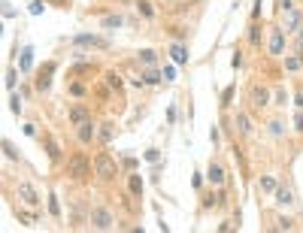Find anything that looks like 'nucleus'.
<instances>
[{"label":"nucleus","mask_w":303,"mask_h":233,"mask_svg":"<svg viewBox=\"0 0 303 233\" xmlns=\"http://www.w3.org/2000/svg\"><path fill=\"white\" fill-rule=\"evenodd\" d=\"M64 170H67V179L76 182V185H85V182L97 179V176H94V158H88L85 151H73V154H67Z\"/></svg>","instance_id":"f257e3e1"},{"label":"nucleus","mask_w":303,"mask_h":233,"mask_svg":"<svg viewBox=\"0 0 303 233\" xmlns=\"http://www.w3.org/2000/svg\"><path fill=\"white\" fill-rule=\"evenodd\" d=\"M122 173V164L106 151V145H100V151H94V176L100 182H116Z\"/></svg>","instance_id":"f03ea898"},{"label":"nucleus","mask_w":303,"mask_h":233,"mask_svg":"<svg viewBox=\"0 0 303 233\" xmlns=\"http://www.w3.org/2000/svg\"><path fill=\"white\" fill-rule=\"evenodd\" d=\"M88 227H91V230L106 233V230H116V227H119V218H116V212H112L109 206L97 203V206H91V209H88Z\"/></svg>","instance_id":"7ed1b4c3"},{"label":"nucleus","mask_w":303,"mask_h":233,"mask_svg":"<svg viewBox=\"0 0 303 233\" xmlns=\"http://www.w3.org/2000/svg\"><path fill=\"white\" fill-rule=\"evenodd\" d=\"M246 103L252 112H264L267 106H273V91L270 85H264V82H252L249 91H246Z\"/></svg>","instance_id":"20e7f679"},{"label":"nucleus","mask_w":303,"mask_h":233,"mask_svg":"<svg viewBox=\"0 0 303 233\" xmlns=\"http://www.w3.org/2000/svg\"><path fill=\"white\" fill-rule=\"evenodd\" d=\"M58 61L55 58H49V61H43L40 67H36V76H33V91L36 94H49L52 91V82H55V73H58Z\"/></svg>","instance_id":"39448f33"},{"label":"nucleus","mask_w":303,"mask_h":233,"mask_svg":"<svg viewBox=\"0 0 303 233\" xmlns=\"http://www.w3.org/2000/svg\"><path fill=\"white\" fill-rule=\"evenodd\" d=\"M224 206H227L224 185H218V188L209 185V191H200V212H212V209H224Z\"/></svg>","instance_id":"423d86ee"},{"label":"nucleus","mask_w":303,"mask_h":233,"mask_svg":"<svg viewBox=\"0 0 303 233\" xmlns=\"http://www.w3.org/2000/svg\"><path fill=\"white\" fill-rule=\"evenodd\" d=\"M15 200H18L21 206H30V209H40V206H43L40 191H36V185H30V182H18V185H15Z\"/></svg>","instance_id":"0eeeda50"},{"label":"nucleus","mask_w":303,"mask_h":233,"mask_svg":"<svg viewBox=\"0 0 303 233\" xmlns=\"http://www.w3.org/2000/svg\"><path fill=\"white\" fill-rule=\"evenodd\" d=\"M40 145H43V151H46V158H49V164L52 167H61L67 158H64V148H61V142L46 130V133H40Z\"/></svg>","instance_id":"6e6552de"},{"label":"nucleus","mask_w":303,"mask_h":233,"mask_svg":"<svg viewBox=\"0 0 303 233\" xmlns=\"http://www.w3.org/2000/svg\"><path fill=\"white\" fill-rule=\"evenodd\" d=\"M285 49H288V33L282 30V24L270 27V36H267V52H270V58H285Z\"/></svg>","instance_id":"1a4fd4ad"},{"label":"nucleus","mask_w":303,"mask_h":233,"mask_svg":"<svg viewBox=\"0 0 303 233\" xmlns=\"http://www.w3.org/2000/svg\"><path fill=\"white\" fill-rule=\"evenodd\" d=\"M97 121L94 118H88L85 124H79V127H73V133H76V142H79L82 148H91V145H97Z\"/></svg>","instance_id":"9d476101"},{"label":"nucleus","mask_w":303,"mask_h":233,"mask_svg":"<svg viewBox=\"0 0 303 233\" xmlns=\"http://www.w3.org/2000/svg\"><path fill=\"white\" fill-rule=\"evenodd\" d=\"M88 118H94V115H91V106L82 103V100H76V103L67 109V124H70V127H79V124H85Z\"/></svg>","instance_id":"9b49d317"},{"label":"nucleus","mask_w":303,"mask_h":233,"mask_svg":"<svg viewBox=\"0 0 303 233\" xmlns=\"http://www.w3.org/2000/svg\"><path fill=\"white\" fill-rule=\"evenodd\" d=\"M73 46L76 49H100V52H106L109 49V40H106V36H97V33H76L73 36Z\"/></svg>","instance_id":"f8f14e48"},{"label":"nucleus","mask_w":303,"mask_h":233,"mask_svg":"<svg viewBox=\"0 0 303 233\" xmlns=\"http://www.w3.org/2000/svg\"><path fill=\"white\" fill-rule=\"evenodd\" d=\"M279 24H282V30H285L288 36H294V33L303 27V9H297V6H294V9L282 12V15H279Z\"/></svg>","instance_id":"ddd939ff"},{"label":"nucleus","mask_w":303,"mask_h":233,"mask_svg":"<svg viewBox=\"0 0 303 233\" xmlns=\"http://www.w3.org/2000/svg\"><path fill=\"white\" fill-rule=\"evenodd\" d=\"M234 130H237V136H243V139H249V136L255 133V121H252V115H249L246 109H237V112H234Z\"/></svg>","instance_id":"4468645a"},{"label":"nucleus","mask_w":303,"mask_h":233,"mask_svg":"<svg viewBox=\"0 0 303 233\" xmlns=\"http://www.w3.org/2000/svg\"><path fill=\"white\" fill-rule=\"evenodd\" d=\"M224 182H227V170H224V164H221L218 158H209V164H206V185L218 188V185H224Z\"/></svg>","instance_id":"2eb2a0df"},{"label":"nucleus","mask_w":303,"mask_h":233,"mask_svg":"<svg viewBox=\"0 0 303 233\" xmlns=\"http://www.w3.org/2000/svg\"><path fill=\"white\" fill-rule=\"evenodd\" d=\"M88 94H91V88H88L85 79H79V76H70V79H67V97H73V100H85Z\"/></svg>","instance_id":"dca6fc26"},{"label":"nucleus","mask_w":303,"mask_h":233,"mask_svg":"<svg viewBox=\"0 0 303 233\" xmlns=\"http://www.w3.org/2000/svg\"><path fill=\"white\" fill-rule=\"evenodd\" d=\"M167 55H170L173 64H179V67H185L188 61H191V49H188V43H179V40H173V43L167 46Z\"/></svg>","instance_id":"f3484780"},{"label":"nucleus","mask_w":303,"mask_h":233,"mask_svg":"<svg viewBox=\"0 0 303 233\" xmlns=\"http://www.w3.org/2000/svg\"><path fill=\"white\" fill-rule=\"evenodd\" d=\"M273 203H276L279 209H294V206H297V197H294L291 185H279V188H276V194H273Z\"/></svg>","instance_id":"a211bd4d"},{"label":"nucleus","mask_w":303,"mask_h":233,"mask_svg":"<svg viewBox=\"0 0 303 233\" xmlns=\"http://www.w3.org/2000/svg\"><path fill=\"white\" fill-rule=\"evenodd\" d=\"M116 133H119V124L112 118L100 121V127H97V145H109L112 139H116Z\"/></svg>","instance_id":"6ab92c4d"},{"label":"nucleus","mask_w":303,"mask_h":233,"mask_svg":"<svg viewBox=\"0 0 303 233\" xmlns=\"http://www.w3.org/2000/svg\"><path fill=\"white\" fill-rule=\"evenodd\" d=\"M246 40H249V49L261 52V43H264V21H249V33H246Z\"/></svg>","instance_id":"aec40b11"},{"label":"nucleus","mask_w":303,"mask_h":233,"mask_svg":"<svg viewBox=\"0 0 303 233\" xmlns=\"http://www.w3.org/2000/svg\"><path fill=\"white\" fill-rule=\"evenodd\" d=\"M94 73H100V67L91 58H79V61L70 67V76H79V79H82V76H94Z\"/></svg>","instance_id":"412c9836"},{"label":"nucleus","mask_w":303,"mask_h":233,"mask_svg":"<svg viewBox=\"0 0 303 233\" xmlns=\"http://www.w3.org/2000/svg\"><path fill=\"white\" fill-rule=\"evenodd\" d=\"M143 191H146V182H143V176L134 170V173H128V194L134 200H143Z\"/></svg>","instance_id":"4be33fe9"},{"label":"nucleus","mask_w":303,"mask_h":233,"mask_svg":"<svg viewBox=\"0 0 303 233\" xmlns=\"http://www.w3.org/2000/svg\"><path fill=\"white\" fill-rule=\"evenodd\" d=\"M12 212H15L18 224H24V227H36V218H40L36 212H40V209H30V206H15Z\"/></svg>","instance_id":"5701e85b"},{"label":"nucleus","mask_w":303,"mask_h":233,"mask_svg":"<svg viewBox=\"0 0 303 233\" xmlns=\"http://www.w3.org/2000/svg\"><path fill=\"white\" fill-rule=\"evenodd\" d=\"M140 76H143L146 88H152V85H161V82H164V70H158V67H143V70H140Z\"/></svg>","instance_id":"b1692460"},{"label":"nucleus","mask_w":303,"mask_h":233,"mask_svg":"<svg viewBox=\"0 0 303 233\" xmlns=\"http://www.w3.org/2000/svg\"><path fill=\"white\" fill-rule=\"evenodd\" d=\"M103 85H109V88H112V94H122V91H125V79H122V73L106 70V73H103Z\"/></svg>","instance_id":"393cba45"},{"label":"nucleus","mask_w":303,"mask_h":233,"mask_svg":"<svg viewBox=\"0 0 303 233\" xmlns=\"http://www.w3.org/2000/svg\"><path fill=\"white\" fill-rule=\"evenodd\" d=\"M282 67L285 73H303V52H291L282 58Z\"/></svg>","instance_id":"a878e982"},{"label":"nucleus","mask_w":303,"mask_h":233,"mask_svg":"<svg viewBox=\"0 0 303 233\" xmlns=\"http://www.w3.org/2000/svg\"><path fill=\"white\" fill-rule=\"evenodd\" d=\"M282 182L276 179V176H270V173H264L261 179H258V191H264V194H270V197H273V194H276V188H279Z\"/></svg>","instance_id":"bb28decb"},{"label":"nucleus","mask_w":303,"mask_h":233,"mask_svg":"<svg viewBox=\"0 0 303 233\" xmlns=\"http://www.w3.org/2000/svg\"><path fill=\"white\" fill-rule=\"evenodd\" d=\"M18 70L27 76V73H33V46H24L21 49V55H18Z\"/></svg>","instance_id":"cd10ccee"},{"label":"nucleus","mask_w":303,"mask_h":233,"mask_svg":"<svg viewBox=\"0 0 303 233\" xmlns=\"http://www.w3.org/2000/svg\"><path fill=\"white\" fill-rule=\"evenodd\" d=\"M122 24H125V15H122V12H109V15L100 18V27H103V30H119Z\"/></svg>","instance_id":"c85d7f7f"},{"label":"nucleus","mask_w":303,"mask_h":233,"mask_svg":"<svg viewBox=\"0 0 303 233\" xmlns=\"http://www.w3.org/2000/svg\"><path fill=\"white\" fill-rule=\"evenodd\" d=\"M137 64L140 67H158V52L155 49H140L137 52Z\"/></svg>","instance_id":"c756f323"},{"label":"nucleus","mask_w":303,"mask_h":233,"mask_svg":"<svg viewBox=\"0 0 303 233\" xmlns=\"http://www.w3.org/2000/svg\"><path fill=\"white\" fill-rule=\"evenodd\" d=\"M134 9H137L146 21H155V15H158L155 6H152V0H134Z\"/></svg>","instance_id":"7c9ffc66"},{"label":"nucleus","mask_w":303,"mask_h":233,"mask_svg":"<svg viewBox=\"0 0 303 233\" xmlns=\"http://www.w3.org/2000/svg\"><path fill=\"white\" fill-rule=\"evenodd\" d=\"M234 94H237V82H231L224 91H221V97H218V106H221V112H227L234 106Z\"/></svg>","instance_id":"2f4dec72"},{"label":"nucleus","mask_w":303,"mask_h":233,"mask_svg":"<svg viewBox=\"0 0 303 233\" xmlns=\"http://www.w3.org/2000/svg\"><path fill=\"white\" fill-rule=\"evenodd\" d=\"M173 40H179V43H188L191 40V27H185V24H170V30H167Z\"/></svg>","instance_id":"473e14b6"},{"label":"nucleus","mask_w":303,"mask_h":233,"mask_svg":"<svg viewBox=\"0 0 303 233\" xmlns=\"http://www.w3.org/2000/svg\"><path fill=\"white\" fill-rule=\"evenodd\" d=\"M267 133H270L273 139H282V136L288 133V127H285V121H282V118H273V121L267 124Z\"/></svg>","instance_id":"72a5a7b5"},{"label":"nucleus","mask_w":303,"mask_h":233,"mask_svg":"<svg viewBox=\"0 0 303 233\" xmlns=\"http://www.w3.org/2000/svg\"><path fill=\"white\" fill-rule=\"evenodd\" d=\"M49 215H52L55 221H61V200H58L55 191H49Z\"/></svg>","instance_id":"f704fd0d"},{"label":"nucleus","mask_w":303,"mask_h":233,"mask_svg":"<svg viewBox=\"0 0 303 233\" xmlns=\"http://www.w3.org/2000/svg\"><path fill=\"white\" fill-rule=\"evenodd\" d=\"M3 151H6V158H9V161H21V151L15 148V142H12L9 136L3 139Z\"/></svg>","instance_id":"c9c22d12"},{"label":"nucleus","mask_w":303,"mask_h":233,"mask_svg":"<svg viewBox=\"0 0 303 233\" xmlns=\"http://www.w3.org/2000/svg\"><path fill=\"white\" fill-rule=\"evenodd\" d=\"M285 103H288V91L279 85V88H273V106H279V109H285Z\"/></svg>","instance_id":"e433bc0d"},{"label":"nucleus","mask_w":303,"mask_h":233,"mask_svg":"<svg viewBox=\"0 0 303 233\" xmlns=\"http://www.w3.org/2000/svg\"><path fill=\"white\" fill-rule=\"evenodd\" d=\"M297 227V221L294 218H288V215H279L276 218V224H273V230H294Z\"/></svg>","instance_id":"4c0bfd02"},{"label":"nucleus","mask_w":303,"mask_h":233,"mask_svg":"<svg viewBox=\"0 0 303 233\" xmlns=\"http://www.w3.org/2000/svg\"><path fill=\"white\" fill-rule=\"evenodd\" d=\"M143 161H149V164H161V148H146V151H143Z\"/></svg>","instance_id":"58836bf2"},{"label":"nucleus","mask_w":303,"mask_h":233,"mask_svg":"<svg viewBox=\"0 0 303 233\" xmlns=\"http://www.w3.org/2000/svg\"><path fill=\"white\" fill-rule=\"evenodd\" d=\"M137 167H140V161L134 158V154H125V158H122V170H125V173H134Z\"/></svg>","instance_id":"ea45409f"},{"label":"nucleus","mask_w":303,"mask_h":233,"mask_svg":"<svg viewBox=\"0 0 303 233\" xmlns=\"http://www.w3.org/2000/svg\"><path fill=\"white\" fill-rule=\"evenodd\" d=\"M15 67H6V79H3V85H6V91H15Z\"/></svg>","instance_id":"a19ab883"},{"label":"nucleus","mask_w":303,"mask_h":233,"mask_svg":"<svg viewBox=\"0 0 303 233\" xmlns=\"http://www.w3.org/2000/svg\"><path fill=\"white\" fill-rule=\"evenodd\" d=\"M21 97H24V94H21V91H18V94H15V91H12V97H9V109H12V112H15V115H18V112H21V103H24V100H21Z\"/></svg>","instance_id":"79ce46f5"},{"label":"nucleus","mask_w":303,"mask_h":233,"mask_svg":"<svg viewBox=\"0 0 303 233\" xmlns=\"http://www.w3.org/2000/svg\"><path fill=\"white\" fill-rule=\"evenodd\" d=\"M288 9H294V0H276V6H273L276 15H282V12H288Z\"/></svg>","instance_id":"37998d69"},{"label":"nucleus","mask_w":303,"mask_h":233,"mask_svg":"<svg viewBox=\"0 0 303 233\" xmlns=\"http://www.w3.org/2000/svg\"><path fill=\"white\" fill-rule=\"evenodd\" d=\"M261 6H264V0H255V6H252V15H249V21H261V12H264Z\"/></svg>","instance_id":"c03bdc74"},{"label":"nucleus","mask_w":303,"mask_h":233,"mask_svg":"<svg viewBox=\"0 0 303 233\" xmlns=\"http://www.w3.org/2000/svg\"><path fill=\"white\" fill-rule=\"evenodd\" d=\"M231 67H234V70H243V49H234V58H231Z\"/></svg>","instance_id":"a18cd8bd"},{"label":"nucleus","mask_w":303,"mask_h":233,"mask_svg":"<svg viewBox=\"0 0 303 233\" xmlns=\"http://www.w3.org/2000/svg\"><path fill=\"white\" fill-rule=\"evenodd\" d=\"M191 185H194L197 191H203V185H206V173H194V176H191Z\"/></svg>","instance_id":"49530a36"},{"label":"nucleus","mask_w":303,"mask_h":233,"mask_svg":"<svg viewBox=\"0 0 303 233\" xmlns=\"http://www.w3.org/2000/svg\"><path fill=\"white\" fill-rule=\"evenodd\" d=\"M46 6H49L46 0H33V3H30V15H40V12H43Z\"/></svg>","instance_id":"de8ad7c7"},{"label":"nucleus","mask_w":303,"mask_h":233,"mask_svg":"<svg viewBox=\"0 0 303 233\" xmlns=\"http://www.w3.org/2000/svg\"><path fill=\"white\" fill-rule=\"evenodd\" d=\"M294 130L303 133V109H294Z\"/></svg>","instance_id":"09e8293b"},{"label":"nucleus","mask_w":303,"mask_h":233,"mask_svg":"<svg viewBox=\"0 0 303 233\" xmlns=\"http://www.w3.org/2000/svg\"><path fill=\"white\" fill-rule=\"evenodd\" d=\"M209 139H212V148H218L221 145V133H218V127L212 124V130H209Z\"/></svg>","instance_id":"8fccbe9b"},{"label":"nucleus","mask_w":303,"mask_h":233,"mask_svg":"<svg viewBox=\"0 0 303 233\" xmlns=\"http://www.w3.org/2000/svg\"><path fill=\"white\" fill-rule=\"evenodd\" d=\"M294 52H303V27L294 33Z\"/></svg>","instance_id":"3c124183"},{"label":"nucleus","mask_w":303,"mask_h":233,"mask_svg":"<svg viewBox=\"0 0 303 233\" xmlns=\"http://www.w3.org/2000/svg\"><path fill=\"white\" fill-rule=\"evenodd\" d=\"M49 6H58V9H70V0H46Z\"/></svg>","instance_id":"603ef678"},{"label":"nucleus","mask_w":303,"mask_h":233,"mask_svg":"<svg viewBox=\"0 0 303 233\" xmlns=\"http://www.w3.org/2000/svg\"><path fill=\"white\" fill-rule=\"evenodd\" d=\"M294 109H303V88L294 91Z\"/></svg>","instance_id":"864d4df0"},{"label":"nucleus","mask_w":303,"mask_h":233,"mask_svg":"<svg viewBox=\"0 0 303 233\" xmlns=\"http://www.w3.org/2000/svg\"><path fill=\"white\" fill-rule=\"evenodd\" d=\"M176 79V70L173 67H164V82H173Z\"/></svg>","instance_id":"5fc2aeb1"},{"label":"nucleus","mask_w":303,"mask_h":233,"mask_svg":"<svg viewBox=\"0 0 303 233\" xmlns=\"http://www.w3.org/2000/svg\"><path fill=\"white\" fill-rule=\"evenodd\" d=\"M15 12H12V3H9V0H3V18H12Z\"/></svg>","instance_id":"6e6d98bb"},{"label":"nucleus","mask_w":303,"mask_h":233,"mask_svg":"<svg viewBox=\"0 0 303 233\" xmlns=\"http://www.w3.org/2000/svg\"><path fill=\"white\" fill-rule=\"evenodd\" d=\"M24 133L33 136V139H40V133H36V124H24Z\"/></svg>","instance_id":"4d7b16f0"},{"label":"nucleus","mask_w":303,"mask_h":233,"mask_svg":"<svg viewBox=\"0 0 303 233\" xmlns=\"http://www.w3.org/2000/svg\"><path fill=\"white\" fill-rule=\"evenodd\" d=\"M167 121H170V124L176 121V106H170V109H167Z\"/></svg>","instance_id":"13d9d810"},{"label":"nucleus","mask_w":303,"mask_h":233,"mask_svg":"<svg viewBox=\"0 0 303 233\" xmlns=\"http://www.w3.org/2000/svg\"><path fill=\"white\" fill-rule=\"evenodd\" d=\"M167 3H182V0H167Z\"/></svg>","instance_id":"bf43d9fd"},{"label":"nucleus","mask_w":303,"mask_h":233,"mask_svg":"<svg viewBox=\"0 0 303 233\" xmlns=\"http://www.w3.org/2000/svg\"><path fill=\"white\" fill-rule=\"evenodd\" d=\"M188 3H200V0H188Z\"/></svg>","instance_id":"052dcab7"}]
</instances>
